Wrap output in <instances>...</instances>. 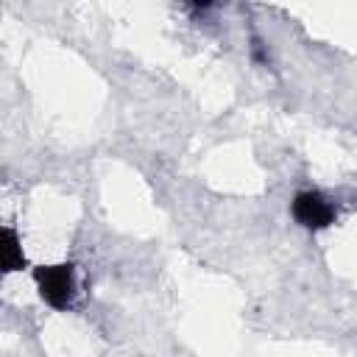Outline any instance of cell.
Masks as SVG:
<instances>
[{
  "mask_svg": "<svg viewBox=\"0 0 357 357\" xmlns=\"http://www.w3.org/2000/svg\"><path fill=\"white\" fill-rule=\"evenodd\" d=\"M33 282L39 290V298L64 312L75 304L78 296V279H75V265L73 262H56V265H39L33 268Z\"/></svg>",
  "mask_w": 357,
  "mask_h": 357,
  "instance_id": "cell-1",
  "label": "cell"
},
{
  "mask_svg": "<svg viewBox=\"0 0 357 357\" xmlns=\"http://www.w3.org/2000/svg\"><path fill=\"white\" fill-rule=\"evenodd\" d=\"M290 215L301 229L321 231V229H329L337 220V206L321 190H301L290 201Z\"/></svg>",
  "mask_w": 357,
  "mask_h": 357,
  "instance_id": "cell-2",
  "label": "cell"
},
{
  "mask_svg": "<svg viewBox=\"0 0 357 357\" xmlns=\"http://www.w3.org/2000/svg\"><path fill=\"white\" fill-rule=\"evenodd\" d=\"M251 59L257 61V64H262V67H268L271 64V50H268V45L262 42V39H251Z\"/></svg>",
  "mask_w": 357,
  "mask_h": 357,
  "instance_id": "cell-4",
  "label": "cell"
},
{
  "mask_svg": "<svg viewBox=\"0 0 357 357\" xmlns=\"http://www.w3.org/2000/svg\"><path fill=\"white\" fill-rule=\"evenodd\" d=\"M25 268V251L17 229L0 223V273H14Z\"/></svg>",
  "mask_w": 357,
  "mask_h": 357,
  "instance_id": "cell-3",
  "label": "cell"
}]
</instances>
